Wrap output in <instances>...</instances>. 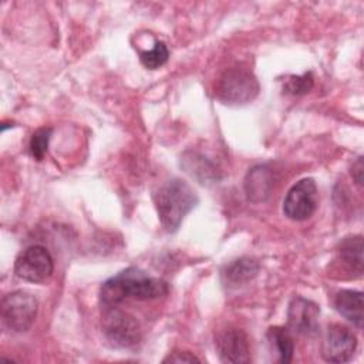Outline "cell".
Segmentation results:
<instances>
[{
	"mask_svg": "<svg viewBox=\"0 0 364 364\" xmlns=\"http://www.w3.org/2000/svg\"><path fill=\"white\" fill-rule=\"evenodd\" d=\"M311 87H313L311 73H304L303 75H291L284 84V90L294 95L304 94L309 90H311Z\"/></svg>",
	"mask_w": 364,
	"mask_h": 364,
	"instance_id": "d6986e66",
	"label": "cell"
},
{
	"mask_svg": "<svg viewBox=\"0 0 364 364\" xmlns=\"http://www.w3.org/2000/svg\"><path fill=\"white\" fill-rule=\"evenodd\" d=\"M267 340L272 350H274L279 363H290L294 353V343L290 331L284 327H270L267 330Z\"/></svg>",
	"mask_w": 364,
	"mask_h": 364,
	"instance_id": "9a60e30c",
	"label": "cell"
},
{
	"mask_svg": "<svg viewBox=\"0 0 364 364\" xmlns=\"http://www.w3.org/2000/svg\"><path fill=\"white\" fill-rule=\"evenodd\" d=\"M363 250H364V243L360 235L347 236L338 243L337 259L348 272H353L357 276H361L363 264H364Z\"/></svg>",
	"mask_w": 364,
	"mask_h": 364,
	"instance_id": "4fadbf2b",
	"label": "cell"
},
{
	"mask_svg": "<svg viewBox=\"0 0 364 364\" xmlns=\"http://www.w3.org/2000/svg\"><path fill=\"white\" fill-rule=\"evenodd\" d=\"M54 270V262L50 252L40 245L26 247L16 259L14 273L17 277L31 282H46Z\"/></svg>",
	"mask_w": 364,
	"mask_h": 364,
	"instance_id": "8992f818",
	"label": "cell"
},
{
	"mask_svg": "<svg viewBox=\"0 0 364 364\" xmlns=\"http://www.w3.org/2000/svg\"><path fill=\"white\" fill-rule=\"evenodd\" d=\"M274 186V172L267 165L252 168L245 179V191L252 202L266 200Z\"/></svg>",
	"mask_w": 364,
	"mask_h": 364,
	"instance_id": "8fae6325",
	"label": "cell"
},
{
	"mask_svg": "<svg viewBox=\"0 0 364 364\" xmlns=\"http://www.w3.org/2000/svg\"><path fill=\"white\" fill-rule=\"evenodd\" d=\"M336 310L358 328L363 327L364 320V300L358 290H340L334 299Z\"/></svg>",
	"mask_w": 364,
	"mask_h": 364,
	"instance_id": "7c38bea8",
	"label": "cell"
},
{
	"mask_svg": "<svg viewBox=\"0 0 364 364\" xmlns=\"http://www.w3.org/2000/svg\"><path fill=\"white\" fill-rule=\"evenodd\" d=\"M185 161L189 164L186 165V169H188L186 172H189L192 176L199 179L200 183L218 179L215 168L209 162H206L202 156L192 155L191 159H185Z\"/></svg>",
	"mask_w": 364,
	"mask_h": 364,
	"instance_id": "e0dca14e",
	"label": "cell"
},
{
	"mask_svg": "<svg viewBox=\"0 0 364 364\" xmlns=\"http://www.w3.org/2000/svg\"><path fill=\"white\" fill-rule=\"evenodd\" d=\"M351 176L354 178L355 183L358 186H361L363 183V158H357V161L353 164V168H351Z\"/></svg>",
	"mask_w": 364,
	"mask_h": 364,
	"instance_id": "44dd1931",
	"label": "cell"
},
{
	"mask_svg": "<svg viewBox=\"0 0 364 364\" xmlns=\"http://www.w3.org/2000/svg\"><path fill=\"white\" fill-rule=\"evenodd\" d=\"M200 360L189 351H173L164 358V363H199Z\"/></svg>",
	"mask_w": 364,
	"mask_h": 364,
	"instance_id": "ffe728a7",
	"label": "cell"
},
{
	"mask_svg": "<svg viewBox=\"0 0 364 364\" xmlns=\"http://www.w3.org/2000/svg\"><path fill=\"white\" fill-rule=\"evenodd\" d=\"M162 228L173 233L179 229L183 218L196 206L198 195L182 179H171L159 186L154 195Z\"/></svg>",
	"mask_w": 364,
	"mask_h": 364,
	"instance_id": "7a4b0ae2",
	"label": "cell"
},
{
	"mask_svg": "<svg viewBox=\"0 0 364 364\" xmlns=\"http://www.w3.org/2000/svg\"><path fill=\"white\" fill-rule=\"evenodd\" d=\"M318 193L314 179L304 178L296 182L283 200V213L296 222L309 219L317 208Z\"/></svg>",
	"mask_w": 364,
	"mask_h": 364,
	"instance_id": "52a82bcc",
	"label": "cell"
},
{
	"mask_svg": "<svg viewBox=\"0 0 364 364\" xmlns=\"http://www.w3.org/2000/svg\"><path fill=\"white\" fill-rule=\"evenodd\" d=\"M357 350L355 334L343 324H330L321 343V355L328 363H346Z\"/></svg>",
	"mask_w": 364,
	"mask_h": 364,
	"instance_id": "ba28073f",
	"label": "cell"
},
{
	"mask_svg": "<svg viewBox=\"0 0 364 364\" xmlns=\"http://www.w3.org/2000/svg\"><path fill=\"white\" fill-rule=\"evenodd\" d=\"M259 272V263L250 257H240L225 266L222 277L229 286H242L250 282Z\"/></svg>",
	"mask_w": 364,
	"mask_h": 364,
	"instance_id": "5bb4252c",
	"label": "cell"
},
{
	"mask_svg": "<svg viewBox=\"0 0 364 364\" xmlns=\"http://www.w3.org/2000/svg\"><path fill=\"white\" fill-rule=\"evenodd\" d=\"M168 57H169V51L164 41H156L154 48L139 53V60L142 65L149 70H156L162 67L168 61Z\"/></svg>",
	"mask_w": 364,
	"mask_h": 364,
	"instance_id": "2e32d148",
	"label": "cell"
},
{
	"mask_svg": "<svg viewBox=\"0 0 364 364\" xmlns=\"http://www.w3.org/2000/svg\"><path fill=\"white\" fill-rule=\"evenodd\" d=\"M320 307L304 297L296 296L287 307L289 328L301 336H314L318 331Z\"/></svg>",
	"mask_w": 364,
	"mask_h": 364,
	"instance_id": "30bf717a",
	"label": "cell"
},
{
	"mask_svg": "<svg viewBox=\"0 0 364 364\" xmlns=\"http://www.w3.org/2000/svg\"><path fill=\"white\" fill-rule=\"evenodd\" d=\"M51 128H40L37 129L30 139V154L34 159L41 161L44 158V155L47 154V148H48V142L51 138Z\"/></svg>",
	"mask_w": 364,
	"mask_h": 364,
	"instance_id": "ac0fdd59",
	"label": "cell"
},
{
	"mask_svg": "<svg viewBox=\"0 0 364 364\" xmlns=\"http://www.w3.org/2000/svg\"><path fill=\"white\" fill-rule=\"evenodd\" d=\"M215 347L223 363L239 364L250 361L249 338L242 328L228 327L219 331L215 338Z\"/></svg>",
	"mask_w": 364,
	"mask_h": 364,
	"instance_id": "9c48e42d",
	"label": "cell"
},
{
	"mask_svg": "<svg viewBox=\"0 0 364 364\" xmlns=\"http://www.w3.org/2000/svg\"><path fill=\"white\" fill-rule=\"evenodd\" d=\"M168 283L128 267L105 280L100 289L101 306H118L125 300H154L168 293Z\"/></svg>",
	"mask_w": 364,
	"mask_h": 364,
	"instance_id": "6da1fadb",
	"label": "cell"
},
{
	"mask_svg": "<svg viewBox=\"0 0 364 364\" xmlns=\"http://www.w3.org/2000/svg\"><path fill=\"white\" fill-rule=\"evenodd\" d=\"M259 92L256 77L243 68H230L219 80L216 95L225 104L250 102Z\"/></svg>",
	"mask_w": 364,
	"mask_h": 364,
	"instance_id": "5b68a950",
	"label": "cell"
},
{
	"mask_svg": "<svg viewBox=\"0 0 364 364\" xmlns=\"http://www.w3.org/2000/svg\"><path fill=\"white\" fill-rule=\"evenodd\" d=\"M37 310V299L26 290L10 291L1 299L0 303L3 324L14 333L27 331L36 320Z\"/></svg>",
	"mask_w": 364,
	"mask_h": 364,
	"instance_id": "3957f363",
	"label": "cell"
},
{
	"mask_svg": "<svg viewBox=\"0 0 364 364\" xmlns=\"http://www.w3.org/2000/svg\"><path fill=\"white\" fill-rule=\"evenodd\" d=\"M102 331L114 347L128 348L135 346L141 338L138 320L118 306H102L101 316Z\"/></svg>",
	"mask_w": 364,
	"mask_h": 364,
	"instance_id": "277c9868",
	"label": "cell"
}]
</instances>
